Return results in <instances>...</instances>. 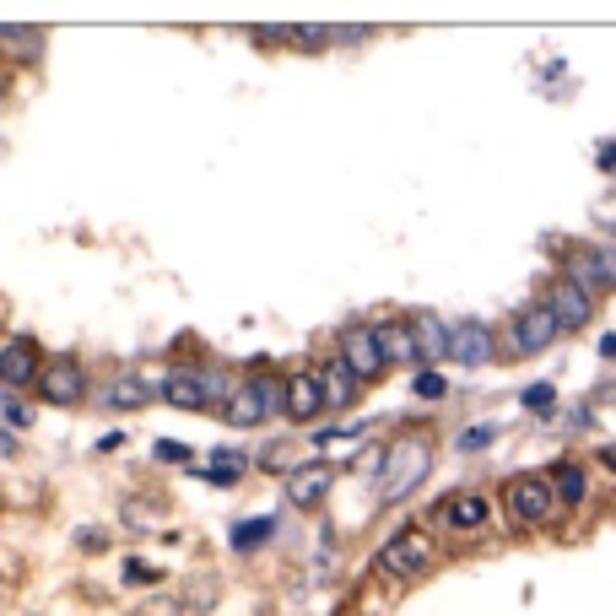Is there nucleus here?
Segmentation results:
<instances>
[{"instance_id": "nucleus-1", "label": "nucleus", "mask_w": 616, "mask_h": 616, "mask_svg": "<svg viewBox=\"0 0 616 616\" xmlns=\"http://www.w3.org/2000/svg\"><path fill=\"white\" fill-rule=\"evenodd\" d=\"M427 471H433V444H427V438H400V444L384 449L379 498H384V503H406L411 492L427 481Z\"/></svg>"}, {"instance_id": "nucleus-2", "label": "nucleus", "mask_w": 616, "mask_h": 616, "mask_svg": "<svg viewBox=\"0 0 616 616\" xmlns=\"http://www.w3.org/2000/svg\"><path fill=\"white\" fill-rule=\"evenodd\" d=\"M276 411H287V379H271V373L249 379L244 390L227 400V422L233 427H260L265 417H276Z\"/></svg>"}, {"instance_id": "nucleus-3", "label": "nucleus", "mask_w": 616, "mask_h": 616, "mask_svg": "<svg viewBox=\"0 0 616 616\" xmlns=\"http://www.w3.org/2000/svg\"><path fill=\"white\" fill-rule=\"evenodd\" d=\"M508 514L519 519V525H546V519L557 514V492L546 476H514L508 481Z\"/></svg>"}, {"instance_id": "nucleus-4", "label": "nucleus", "mask_w": 616, "mask_h": 616, "mask_svg": "<svg viewBox=\"0 0 616 616\" xmlns=\"http://www.w3.org/2000/svg\"><path fill=\"white\" fill-rule=\"evenodd\" d=\"M427 562H433V546H427V535H422V530H400L395 541L379 552V568H384V573H395V579H422Z\"/></svg>"}, {"instance_id": "nucleus-5", "label": "nucleus", "mask_w": 616, "mask_h": 616, "mask_svg": "<svg viewBox=\"0 0 616 616\" xmlns=\"http://www.w3.org/2000/svg\"><path fill=\"white\" fill-rule=\"evenodd\" d=\"M38 390H44V400L49 406H82L87 400V373H82V363H49L44 373H38Z\"/></svg>"}, {"instance_id": "nucleus-6", "label": "nucleus", "mask_w": 616, "mask_h": 616, "mask_svg": "<svg viewBox=\"0 0 616 616\" xmlns=\"http://www.w3.org/2000/svg\"><path fill=\"white\" fill-rule=\"evenodd\" d=\"M492 357V330L481 319H460L449 330V363H465V368H481Z\"/></svg>"}, {"instance_id": "nucleus-7", "label": "nucleus", "mask_w": 616, "mask_h": 616, "mask_svg": "<svg viewBox=\"0 0 616 616\" xmlns=\"http://www.w3.org/2000/svg\"><path fill=\"white\" fill-rule=\"evenodd\" d=\"M557 319H552V308H525V314H519L514 319V346H519V352H525V357H535V352H546V346H552L557 341Z\"/></svg>"}, {"instance_id": "nucleus-8", "label": "nucleus", "mask_w": 616, "mask_h": 616, "mask_svg": "<svg viewBox=\"0 0 616 616\" xmlns=\"http://www.w3.org/2000/svg\"><path fill=\"white\" fill-rule=\"evenodd\" d=\"M341 352H346L341 363L352 368L357 379H379L384 373V352H379V341H373V330H363V325H352L341 336Z\"/></svg>"}, {"instance_id": "nucleus-9", "label": "nucleus", "mask_w": 616, "mask_h": 616, "mask_svg": "<svg viewBox=\"0 0 616 616\" xmlns=\"http://www.w3.org/2000/svg\"><path fill=\"white\" fill-rule=\"evenodd\" d=\"M546 308H552V319L562 330H584L589 325V314H595V303H589V292H579L568 276L552 287V298H546Z\"/></svg>"}, {"instance_id": "nucleus-10", "label": "nucleus", "mask_w": 616, "mask_h": 616, "mask_svg": "<svg viewBox=\"0 0 616 616\" xmlns=\"http://www.w3.org/2000/svg\"><path fill=\"white\" fill-rule=\"evenodd\" d=\"M38 373H44V368H38V346L28 336H17V341L0 346V384H11V390H17V384H33Z\"/></svg>"}, {"instance_id": "nucleus-11", "label": "nucleus", "mask_w": 616, "mask_h": 616, "mask_svg": "<svg viewBox=\"0 0 616 616\" xmlns=\"http://www.w3.org/2000/svg\"><path fill=\"white\" fill-rule=\"evenodd\" d=\"M330 481H336V471H330V465L308 460L303 471H292V481H287V498L298 503V508H319V503H325V492H330Z\"/></svg>"}, {"instance_id": "nucleus-12", "label": "nucleus", "mask_w": 616, "mask_h": 616, "mask_svg": "<svg viewBox=\"0 0 616 616\" xmlns=\"http://www.w3.org/2000/svg\"><path fill=\"white\" fill-rule=\"evenodd\" d=\"M325 411V390H319V373H292L287 379V417L314 422Z\"/></svg>"}, {"instance_id": "nucleus-13", "label": "nucleus", "mask_w": 616, "mask_h": 616, "mask_svg": "<svg viewBox=\"0 0 616 616\" xmlns=\"http://www.w3.org/2000/svg\"><path fill=\"white\" fill-rule=\"evenodd\" d=\"M373 341H379V352H384V368H390V363H422L417 336H411V325H400V319L379 325V330H373Z\"/></svg>"}, {"instance_id": "nucleus-14", "label": "nucleus", "mask_w": 616, "mask_h": 616, "mask_svg": "<svg viewBox=\"0 0 616 616\" xmlns=\"http://www.w3.org/2000/svg\"><path fill=\"white\" fill-rule=\"evenodd\" d=\"M357 373L346 368V363H325V373H319V390H325V411H346L352 406V395H357Z\"/></svg>"}, {"instance_id": "nucleus-15", "label": "nucleus", "mask_w": 616, "mask_h": 616, "mask_svg": "<svg viewBox=\"0 0 616 616\" xmlns=\"http://www.w3.org/2000/svg\"><path fill=\"white\" fill-rule=\"evenodd\" d=\"M163 400L168 406H179V411H211V400H206V390H200V379L195 373H168L163 379Z\"/></svg>"}, {"instance_id": "nucleus-16", "label": "nucleus", "mask_w": 616, "mask_h": 616, "mask_svg": "<svg viewBox=\"0 0 616 616\" xmlns=\"http://www.w3.org/2000/svg\"><path fill=\"white\" fill-rule=\"evenodd\" d=\"M487 498H481V492H460V498H449L444 503V519H449V530H481L487 525Z\"/></svg>"}, {"instance_id": "nucleus-17", "label": "nucleus", "mask_w": 616, "mask_h": 616, "mask_svg": "<svg viewBox=\"0 0 616 616\" xmlns=\"http://www.w3.org/2000/svg\"><path fill=\"white\" fill-rule=\"evenodd\" d=\"M411 336H417V352H422V363H438V357H449V330L438 325V319H411Z\"/></svg>"}, {"instance_id": "nucleus-18", "label": "nucleus", "mask_w": 616, "mask_h": 616, "mask_svg": "<svg viewBox=\"0 0 616 616\" xmlns=\"http://www.w3.org/2000/svg\"><path fill=\"white\" fill-rule=\"evenodd\" d=\"M552 492H557V503H568V508H579L589 498V476L579 471L573 460H562L557 471H552Z\"/></svg>"}, {"instance_id": "nucleus-19", "label": "nucleus", "mask_w": 616, "mask_h": 616, "mask_svg": "<svg viewBox=\"0 0 616 616\" xmlns=\"http://www.w3.org/2000/svg\"><path fill=\"white\" fill-rule=\"evenodd\" d=\"M276 535V519H244V525H233V552H260L265 541Z\"/></svg>"}, {"instance_id": "nucleus-20", "label": "nucleus", "mask_w": 616, "mask_h": 616, "mask_svg": "<svg viewBox=\"0 0 616 616\" xmlns=\"http://www.w3.org/2000/svg\"><path fill=\"white\" fill-rule=\"evenodd\" d=\"M568 281L579 292H600L606 281H600V265H595V249H579V254H568Z\"/></svg>"}, {"instance_id": "nucleus-21", "label": "nucleus", "mask_w": 616, "mask_h": 616, "mask_svg": "<svg viewBox=\"0 0 616 616\" xmlns=\"http://www.w3.org/2000/svg\"><path fill=\"white\" fill-rule=\"evenodd\" d=\"M0 49L17 60H38V49H44V33L38 28H0Z\"/></svg>"}, {"instance_id": "nucleus-22", "label": "nucleus", "mask_w": 616, "mask_h": 616, "mask_svg": "<svg viewBox=\"0 0 616 616\" xmlns=\"http://www.w3.org/2000/svg\"><path fill=\"white\" fill-rule=\"evenodd\" d=\"M103 400H109L114 411H136V406H146V384L141 379H114Z\"/></svg>"}, {"instance_id": "nucleus-23", "label": "nucleus", "mask_w": 616, "mask_h": 616, "mask_svg": "<svg viewBox=\"0 0 616 616\" xmlns=\"http://www.w3.org/2000/svg\"><path fill=\"white\" fill-rule=\"evenodd\" d=\"M211 481H222V487H233L238 476H244V454H233V449H217L211 454V471H206Z\"/></svg>"}, {"instance_id": "nucleus-24", "label": "nucleus", "mask_w": 616, "mask_h": 616, "mask_svg": "<svg viewBox=\"0 0 616 616\" xmlns=\"http://www.w3.org/2000/svg\"><path fill=\"white\" fill-rule=\"evenodd\" d=\"M492 438H498V427H465V433H460V444H454V449H460V454H481V449L492 444Z\"/></svg>"}, {"instance_id": "nucleus-25", "label": "nucleus", "mask_w": 616, "mask_h": 616, "mask_svg": "<svg viewBox=\"0 0 616 616\" xmlns=\"http://www.w3.org/2000/svg\"><path fill=\"white\" fill-rule=\"evenodd\" d=\"M525 406L535 411V417H546V411L557 406V390H552V384H530V390H525Z\"/></svg>"}, {"instance_id": "nucleus-26", "label": "nucleus", "mask_w": 616, "mask_h": 616, "mask_svg": "<svg viewBox=\"0 0 616 616\" xmlns=\"http://www.w3.org/2000/svg\"><path fill=\"white\" fill-rule=\"evenodd\" d=\"M152 454H157V465H190V444H179V438H163Z\"/></svg>"}, {"instance_id": "nucleus-27", "label": "nucleus", "mask_w": 616, "mask_h": 616, "mask_svg": "<svg viewBox=\"0 0 616 616\" xmlns=\"http://www.w3.org/2000/svg\"><path fill=\"white\" fill-rule=\"evenodd\" d=\"M417 395H422V400H444V395H449L444 373H417Z\"/></svg>"}, {"instance_id": "nucleus-28", "label": "nucleus", "mask_w": 616, "mask_h": 616, "mask_svg": "<svg viewBox=\"0 0 616 616\" xmlns=\"http://www.w3.org/2000/svg\"><path fill=\"white\" fill-rule=\"evenodd\" d=\"M0 417H6L11 427H33V411L22 406V400H0Z\"/></svg>"}, {"instance_id": "nucleus-29", "label": "nucleus", "mask_w": 616, "mask_h": 616, "mask_svg": "<svg viewBox=\"0 0 616 616\" xmlns=\"http://www.w3.org/2000/svg\"><path fill=\"white\" fill-rule=\"evenodd\" d=\"M125 579H130V584H157L163 573H157L152 562H136V557H130V562H125Z\"/></svg>"}, {"instance_id": "nucleus-30", "label": "nucleus", "mask_w": 616, "mask_h": 616, "mask_svg": "<svg viewBox=\"0 0 616 616\" xmlns=\"http://www.w3.org/2000/svg\"><path fill=\"white\" fill-rule=\"evenodd\" d=\"M595 265H600V281H606V287H616V244L595 249Z\"/></svg>"}, {"instance_id": "nucleus-31", "label": "nucleus", "mask_w": 616, "mask_h": 616, "mask_svg": "<svg viewBox=\"0 0 616 616\" xmlns=\"http://www.w3.org/2000/svg\"><path fill=\"white\" fill-rule=\"evenodd\" d=\"M287 38H292V44H303V49H319L330 38V28H292Z\"/></svg>"}, {"instance_id": "nucleus-32", "label": "nucleus", "mask_w": 616, "mask_h": 616, "mask_svg": "<svg viewBox=\"0 0 616 616\" xmlns=\"http://www.w3.org/2000/svg\"><path fill=\"white\" fill-rule=\"evenodd\" d=\"M200 379V390H206V400L217 406V395H227V384H222V373H195Z\"/></svg>"}, {"instance_id": "nucleus-33", "label": "nucleus", "mask_w": 616, "mask_h": 616, "mask_svg": "<svg viewBox=\"0 0 616 616\" xmlns=\"http://www.w3.org/2000/svg\"><path fill=\"white\" fill-rule=\"evenodd\" d=\"M325 449H330V454H341V460H346V454L357 449V433H330V438H325Z\"/></svg>"}, {"instance_id": "nucleus-34", "label": "nucleus", "mask_w": 616, "mask_h": 616, "mask_svg": "<svg viewBox=\"0 0 616 616\" xmlns=\"http://www.w3.org/2000/svg\"><path fill=\"white\" fill-rule=\"evenodd\" d=\"M76 546H82V552H103L109 535H103V530H82V535H76Z\"/></svg>"}, {"instance_id": "nucleus-35", "label": "nucleus", "mask_w": 616, "mask_h": 616, "mask_svg": "<svg viewBox=\"0 0 616 616\" xmlns=\"http://www.w3.org/2000/svg\"><path fill=\"white\" fill-rule=\"evenodd\" d=\"M595 163H600V168H606L611 179H616V141H606V146H600V152H595Z\"/></svg>"}, {"instance_id": "nucleus-36", "label": "nucleus", "mask_w": 616, "mask_h": 616, "mask_svg": "<svg viewBox=\"0 0 616 616\" xmlns=\"http://www.w3.org/2000/svg\"><path fill=\"white\" fill-rule=\"evenodd\" d=\"M141 616H179V606H173V600H157V606H146Z\"/></svg>"}, {"instance_id": "nucleus-37", "label": "nucleus", "mask_w": 616, "mask_h": 616, "mask_svg": "<svg viewBox=\"0 0 616 616\" xmlns=\"http://www.w3.org/2000/svg\"><path fill=\"white\" fill-rule=\"evenodd\" d=\"M600 465H606V471L616 476V444H611V449H600Z\"/></svg>"}, {"instance_id": "nucleus-38", "label": "nucleus", "mask_w": 616, "mask_h": 616, "mask_svg": "<svg viewBox=\"0 0 616 616\" xmlns=\"http://www.w3.org/2000/svg\"><path fill=\"white\" fill-rule=\"evenodd\" d=\"M0 454H17V438L11 433H0Z\"/></svg>"}, {"instance_id": "nucleus-39", "label": "nucleus", "mask_w": 616, "mask_h": 616, "mask_svg": "<svg viewBox=\"0 0 616 616\" xmlns=\"http://www.w3.org/2000/svg\"><path fill=\"white\" fill-rule=\"evenodd\" d=\"M600 352H606V357H616V336H606V341H600Z\"/></svg>"}]
</instances>
